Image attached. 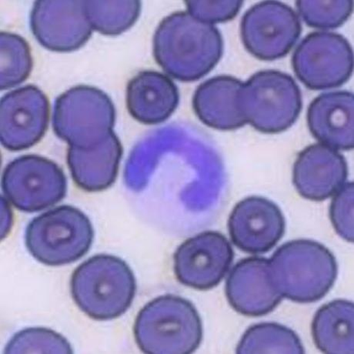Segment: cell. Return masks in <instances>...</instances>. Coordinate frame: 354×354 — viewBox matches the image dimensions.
Instances as JSON below:
<instances>
[{
  "mask_svg": "<svg viewBox=\"0 0 354 354\" xmlns=\"http://www.w3.org/2000/svg\"><path fill=\"white\" fill-rule=\"evenodd\" d=\"M153 44L156 62L170 77L182 82L205 77L223 53L219 30L188 12H176L163 19Z\"/></svg>",
  "mask_w": 354,
  "mask_h": 354,
  "instance_id": "1",
  "label": "cell"
},
{
  "mask_svg": "<svg viewBox=\"0 0 354 354\" xmlns=\"http://www.w3.org/2000/svg\"><path fill=\"white\" fill-rule=\"evenodd\" d=\"M138 290L133 272L122 259L93 256L74 270L71 280L73 301L96 321H111L131 308Z\"/></svg>",
  "mask_w": 354,
  "mask_h": 354,
  "instance_id": "2",
  "label": "cell"
},
{
  "mask_svg": "<svg viewBox=\"0 0 354 354\" xmlns=\"http://www.w3.org/2000/svg\"><path fill=\"white\" fill-rule=\"evenodd\" d=\"M272 281L281 295L299 304L324 298L335 284L338 266L323 244L295 240L279 248L270 260Z\"/></svg>",
  "mask_w": 354,
  "mask_h": 354,
  "instance_id": "3",
  "label": "cell"
},
{
  "mask_svg": "<svg viewBox=\"0 0 354 354\" xmlns=\"http://www.w3.org/2000/svg\"><path fill=\"white\" fill-rule=\"evenodd\" d=\"M133 333L142 352L147 354H189L203 339L201 317L188 299L167 295L156 297L136 318Z\"/></svg>",
  "mask_w": 354,
  "mask_h": 354,
  "instance_id": "4",
  "label": "cell"
},
{
  "mask_svg": "<svg viewBox=\"0 0 354 354\" xmlns=\"http://www.w3.org/2000/svg\"><path fill=\"white\" fill-rule=\"evenodd\" d=\"M94 230L78 208L63 205L33 218L26 230L30 254L41 263L58 267L76 262L90 250Z\"/></svg>",
  "mask_w": 354,
  "mask_h": 354,
  "instance_id": "5",
  "label": "cell"
},
{
  "mask_svg": "<svg viewBox=\"0 0 354 354\" xmlns=\"http://www.w3.org/2000/svg\"><path fill=\"white\" fill-rule=\"evenodd\" d=\"M115 108L108 95L94 86H74L54 104L52 124L70 147H96L113 133Z\"/></svg>",
  "mask_w": 354,
  "mask_h": 354,
  "instance_id": "6",
  "label": "cell"
},
{
  "mask_svg": "<svg viewBox=\"0 0 354 354\" xmlns=\"http://www.w3.org/2000/svg\"><path fill=\"white\" fill-rule=\"evenodd\" d=\"M239 104L248 124L268 134L287 131L302 110L301 88L290 75L277 71L256 73L243 83Z\"/></svg>",
  "mask_w": 354,
  "mask_h": 354,
  "instance_id": "7",
  "label": "cell"
},
{
  "mask_svg": "<svg viewBox=\"0 0 354 354\" xmlns=\"http://www.w3.org/2000/svg\"><path fill=\"white\" fill-rule=\"evenodd\" d=\"M3 194L13 207L36 213L62 201L67 192L66 176L55 162L35 154L13 160L3 170Z\"/></svg>",
  "mask_w": 354,
  "mask_h": 354,
  "instance_id": "8",
  "label": "cell"
},
{
  "mask_svg": "<svg viewBox=\"0 0 354 354\" xmlns=\"http://www.w3.org/2000/svg\"><path fill=\"white\" fill-rule=\"evenodd\" d=\"M297 78L310 90L324 91L346 83L353 71V53L345 37L330 32L306 36L292 57Z\"/></svg>",
  "mask_w": 354,
  "mask_h": 354,
  "instance_id": "9",
  "label": "cell"
},
{
  "mask_svg": "<svg viewBox=\"0 0 354 354\" xmlns=\"http://www.w3.org/2000/svg\"><path fill=\"white\" fill-rule=\"evenodd\" d=\"M302 32L301 20L290 6L277 1L257 3L242 18L241 36L252 56L264 61L284 57Z\"/></svg>",
  "mask_w": 354,
  "mask_h": 354,
  "instance_id": "10",
  "label": "cell"
},
{
  "mask_svg": "<svg viewBox=\"0 0 354 354\" xmlns=\"http://www.w3.org/2000/svg\"><path fill=\"white\" fill-rule=\"evenodd\" d=\"M234 258V249L225 236L205 231L189 238L176 249L174 273L177 281L186 287L211 290L225 277Z\"/></svg>",
  "mask_w": 354,
  "mask_h": 354,
  "instance_id": "11",
  "label": "cell"
},
{
  "mask_svg": "<svg viewBox=\"0 0 354 354\" xmlns=\"http://www.w3.org/2000/svg\"><path fill=\"white\" fill-rule=\"evenodd\" d=\"M50 105L36 86L27 85L4 95L0 101V140L10 151L29 149L48 129Z\"/></svg>",
  "mask_w": 354,
  "mask_h": 354,
  "instance_id": "12",
  "label": "cell"
},
{
  "mask_svg": "<svg viewBox=\"0 0 354 354\" xmlns=\"http://www.w3.org/2000/svg\"><path fill=\"white\" fill-rule=\"evenodd\" d=\"M30 27L41 46L58 53L81 48L93 30L80 0H39L31 11Z\"/></svg>",
  "mask_w": 354,
  "mask_h": 354,
  "instance_id": "13",
  "label": "cell"
},
{
  "mask_svg": "<svg viewBox=\"0 0 354 354\" xmlns=\"http://www.w3.org/2000/svg\"><path fill=\"white\" fill-rule=\"evenodd\" d=\"M285 230L280 207L262 196H249L236 203L229 216L231 241L250 254L268 253L282 239Z\"/></svg>",
  "mask_w": 354,
  "mask_h": 354,
  "instance_id": "14",
  "label": "cell"
},
{
  "mask_svg": "<svg viewBox=\"0 0 354 354\" xmlns=\"http://www.w3.org/2000/svg\"><path fill=\"white\" fill-rule=\"evenodd\" d=\"M225 291L232 308L247 317L267 315L283 299L272 281L270 260L263 257L238 262L227 277Z\"/></svg>",
  "mask_w": 354,
  "mask_h": 354,
  "instance_id": "15",
  "label": "cell"
},
{
  "mask_svg": "<svg viewBox=\"0 0 354 354\" xmlns=\"http://www.w3.org/2000/svg\"><path fill=\"white\" fill-rule=\"evenodd\" d=\"M348 167L337 149L322 144L306 147L292 169V182L304 198L321 202L335 196L345 185Z\"/></svg>",
  "mask_w": 354,
  "mask_h": 354,
  "instance_id": "16",
  "label": "cell"
},
{
  "mask_svg": "<svg viewBox=\"0 0 354 354\" xmlns=\"http://www.w3.org/2000/svg\"><path fill=\"white\" fill-rule=\"evenodd\" d=\"M310 133L321 144L339 151L354 147V95L336 91L319 95L308 107Z\"/></svg>",
  "mask_w": 354,
  "mask_h": 354,
  "instance_id": "17",
  "label": "cell"
},
{
  "mask_svg": "<svg viewBox=\"0 0 354 354\" xmlns=\"http://www.w3.org/2000/svg\"><path fill=\"white\" fill-rule=\"evenodd\" d=\"M180 101L178 88L159 72L139 73L127 87V106L136 120L155 125L167 120L176 110Z\"/></svg>",
  "mask_w": 354,
  "mask_h": 354,
  "instance_id": "18",
  "label": "cell"
},
{
  "mask_svg": "<svg viewBox=\"0 0 354 354\" xmlns=\"http://www.w3.org/2000/svg\"><path fill=\"white\" fill-rule=\"evenodd\" d=\"M243 84L240 80L227 75L204 82L197 87L193 98L197 118L219 131H233L246 125L239 104Z\"/></svg>",
  "mask_w": 354,
  "mask_h": 354,
  "instance_id": "19",
  "label": "cell"
},
{
  "mask_svg": "<svg viewBox=\"0 0 354 354\" xmlns=\"http://www.w3.org/2000/svg\"><path fill=\"white\" fill-rule=\"evenodd\" d=\"M122 156L121 142L113 132L96 147L68 149L67 163L78 187L87 192H100L117 180Z\"/></svg>",
  "mask_w": 354,
  "mask_h": 354,
  "instance_id": "20",
  "label": "cell"
},
{
  "mask_svg": "<svg viewBox=\"0 0 354 354\" xmlns=\"http://www.w3.org/2000/svg\"><path fill=\"white\" fill-rule=\"evenodd\" d=\"M312 336L317 348L328 354L354 353V304L335 299L319 308L313 319Z\"/></svg>",
  "mask_w": 354,
  "mask_h": 354,
  "instance_id": "21",
  "label": "cell"
},
{
  "mask_svg": "<svg viewBox=\"0 0 354 354\" xmlns=\"http://www.w3.org/2000/svg\"><path fill=\"white\" fill-rule=\"evenodd\" d=\"M304 353L301 340L294 330L273 322L250 326L236 347V353L240 354Z\"/></svg>",
  "mask_w": 354,
  "mask_h": 354,
  "instance_id": "22",
  "label": "cell"
},
{
  "mask_svg": "<svg viewBox=\"0 0 354 354\" xmlns=\"http://www.w3.org/2000/svg\"><path fill=\"white\" fill-rule=\"evenodd\" d=\"M86 15L93 30L105 36H118L138 21L141 3L132 1H84Z\"/></svg>",
  "mask_w": 354,
  "mask_h": 354,
  "instance_id": "23",
  "label": "cell"
},
{
  "mask_svg": "<svg viewBox=\"0 0 354 354\" xmlns=\"http://www.w3.org/2000/svg\"><path fill=\"white\" fill-rule=\"evenodd\" d=\"M1 91L8 90L24 83L32 70L30 46L17 34L1 32Z\"/></svg>",
  "mask_w": 354,
  "mask_h": 354,
  "instance_id": "24",
  "label": "cell"
},
{
  "mask_svg": "<svg viewBox=\"0 0 354 354\" xmlns=\"http://www.w3.org/2000/svg\"><path fill=\"white\" fill-rule=\"evenodd\" d=\"M5 353H73V347L60 333L44 328L20 330L5 347Z\"/></svg>",
  "mask_w": 354,
  "mask_h": 354,
  "instance_id": "25",
  "label": "cell"
},
{
  "mask_svg": "<svg viewBox=\"0 0 354 354\" xmlns=\"http://www.w3.org/2000/svg\"><path fill=\"white\" fill-rule=\"evenodd\" d=\"M353 1H310L299 0L297 10L306 25L313 28L332 30L342 26L351 15Z\"/></svg>",
  "mask_w": 354,
  "mask_h": 354,
  "instance_id": "26",
  "label": "cell"
},
{
  "mask_svg": "<svg viewBox=\"0 0 354 354\" xmlns=\"http://www.w3.org/2000/svg\"><path fill=\"white\" fill-rule=\"evenodd\" d=\"M333 196L330 208L332 225L340 237L347 242L353 243L354 241L353 183H345L342 189Z\"/></svg>",
  "mask_w": 354,
  "mask_h": 354,
  "instance_id": "27",
  "label": "cell"
},
{
  "mask_svg": "<svg viewBox=\"0 0 354 354\" xmlns=\"http://www.w3.org/2000/svg\"><path fill=\"white\" fill-rule=\"evenodd\" d=\"M188 12L211 24L225 23L239 13L243 1H186Z\"/></svg>",
  "mask_w": 354,
  "mask_h": 354,
  "instance_id": "28",
  "label": "cell"
}]
</instances>
